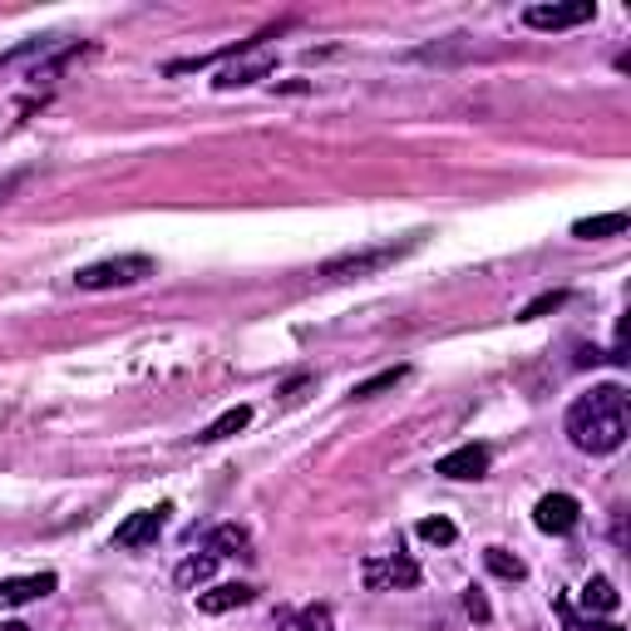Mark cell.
<instances>
[{"mask_svg": "<svg viewBox=\"0 0 631 631\" xmlns=\"http://www.w3.org/2000/svg\"><path fill=\"white\" fill-rule=\"evenodd\" d=\"M532 523H538L542 532H552V538H567L582 523V503L572 498V493H542L538 508H532Z\"/></svg>", "mask_w": 631, "mask_h": 631, "instance_id": "obj_7", "label": "cell"}, {"mask_svg": "<svg viewBox=\"0 0 631 631\" xmlns=\"http://www.w3.org/2000/svg\"><path fill=\"white\" fill-rule=\"evenodd\" d=\"M59 587L55 572H30V577H5L0 582V607H30V601L49 597Z\"/></svg>", "mask_w": 631, "mask_h": 631, "instance_id": "obj_10", "label": "cell"}, {"mask_svg": "<svg viewBox=\"0 0 631 631\" xmlns=\"http://www.w3.org/2000/svg\"><path fill=\"white\" fill-rule=\"evenodd\" d=\"M0 631H30L25 621H0Z\"/></svg>", "mask_w": 631, "mask_h": 631, "instance_id": "obj_24", "label": "cell"}, {"mask_svg": "<svg viewBox=\"0 0 631 631\" xmlns=\"http://www.w3.org/2000/svg\"><path fill=\"white\" fill-rule=\"evenodd\" d=\"M597 20V0H562V5H528L523 10V25L528 30H577Z\"/></svg>", "mask_w": 631, "mask_h": 631, "instance_id": "obj_5", "label": "cell"}, {"mask_svg": "<svg viewBox=\"0 0 631 631\" xmlns=\"http://www.w3.org/2000/svg\"><path fill=\"white\" fill-rule=\"evenodd\" d=\"M567 429L572 449L582 454H617L631 434V394L621 385H592L587 394L567 404Z\"/></svg>", "mask_w": 631, "mask_h": 631, "instance_id": "obj_1", "label": "cell"}, {"mask_svg": "<svg viewBox=\"0 0 631 631\" xmlns=\"http://www.w3.org/2000/svg\"><path fill=\"white\" fill-rule=\"evenodd\" d=\"M414 532H420L424 542H439V548H449V542L459 538V528H454L449 518H424V523H420V528H414Z\"/></svg>", "mask_w": 631, "mask_h": 631, "instance_id": "obj_22", "label": "cell"}, {"mask_svg": "<svg viewBox=\"0 0 631 631\" xmlns=\"http://www.w3.org/2000/svg\"><path fill=\"white\" fill-rule=\"evenodd\" d=\"M558 306H567V291H542V296H532V301L523 306V311H518V321H538V316L558 311Z\"/></svg>", "mask_w": 631, "mask_h": 631, "instance_id": "obj_21", "label": "cell"}, {"mask_svg": "<svg viewBox=\"0 0 631 631\" xmlns=\"http://www.w3.org/2000/svg\"><path fill=\"white\" fill-rule=\"evenodd\" d=\"M577 601H582V611H607V617L621 607L617 587H611L607 577H587V582H582V597Z\"/></svg>", "mask_w": 631, "mask_h": 631, "instance_id": "obj_16", "label": "cell"}, {"mask_svg": "<svg viewBox=\"0 0 631 631\" xmlns=\"http://www.w3.org/2000/svg\"><path fill=\"white\" fill-rule=\"evenodd\" d=\"M158 272L153 256L144 252H124V256H108V262H94V266H79L74 272V286L79 291H114V286H138Z\"/></svg>", "mask_w": 631, "mask_h": 631, "instance_id": "obj_3", "label": "cell"}, {"mask_svg": "<svg viewBox=\"0 0 631 631\" xmlns=\"http://www.w3.org/2000/svg\"><path fill=\"white\" fill-rule=\"evenodd\" d=\"M360 582L370 592H410L420 587V562L404 558V552H385V558H365Z\"/></svg>", "mask_w": 631, "mask_h": 631, "instance_id": "obj_4", "label": "cell"}, {"mask_svg": "<svg viewBox=\"0 0 631 631\" xmlns=\"http://www.w3.org/2000/svg\"><path fill=\"white\" fill-rule=\"evenodd\" d=\"M400 380H410V365H390V370H380V375H370V380H360L351 394H355V400H375V394L394 390Z\"/></svg>", "mask_w": 631, "mask_h": 631, "instance_id": "obj_17", "label": "cell"}, {"mask_svg": "<svg viewBox=\"0 0 631 631\" xmlns=\"http://www.w3.org/2000/svg\"><path fill=\"white\" fill-rule=\"evenodd\" d=\"M252 597H256V587H246V582H217V587L197 592V611H207V617H222V611L246 607Z\"/></svg>", "mask_w": 631, "mask_h": 631, "instance_id": "obj_11", "label": "cell"}, {"mask_svg": "<svg viewBox=\"0 0 631 631\" xmlns=\"http://www.w3.org/2000/svg\"><path fill=\"white\" fill-rule=\"evenodd\" d=\"M463 611H469L473 621H489V617H493V611H489V601H483V592H473V587L463 592Z\"/></svg>", "mask_w": 631, "mask_h": 631, "instance_id": "obj_23", "label": "cell"}, {"mask_svg": "<svg viewBox=\"0 0 631 631\" xmlns=\"http://www.w3.org/2000/svg\"><path fill=\"white\" fill-rule=\"evenodd\" d=\"M282 627L286 631H331V607H301V611H286L282 617Z\"/></svg>", "mask_w": 631, "mask_h": 631, "instance_id": "obj_18", "label": "cell"}, {"mask_svg": "<svg viewBox=\"0 0 631 631\" xmlns=\"http://www.w3.org/2000/svg\"><path fill=\"white\" fill-rule=\"evenodd\" d=\"M168 503H158V508H144V513H128L124 523H118L114 532V548H153L158 532L168 528Z\"/></svg>", "mask_w": 631, "mask_h": 631, "instance_id": "obj_8", "label": "cell"}, {"mask_svg": "<svg viewBox=\"0 0 631 631\" xmlns=\"http://www.w3.org/2000/svg\"><path fill=\"white\" fill-rule=\"evenodd\" d=\"M272 35H276V30H262V35H256V45H252V55L237 59L232 69H222V74H217V89H242V84H256V79L272 74L276 55L266 49V39H272Z\"/></svg>", "mask_w": 631, "mask_h": 631, "instance_id": "obj_6", "label": "cell"}, {"mask_svg": "<svg viewBox=\"0 0 631 631\" xmlns=\"http://www.w3.org/2000/svg\"><path fill=\"white\" fill-rule=\"evenodd\" d=\"M217 562H222V558H213V552H203V558H197V552H193V558H183V562H177V567H173V582H177V587H183V592L203 587V582H213Z\"/></svg>", "mask_w": 631, "mask_h": 631, "instance_id": "obj_15", "label": "cell"}, {"mask_svg": "<svg viewBox=\"0 0 631 631\" xmlns=\"http://www.w3.org/2000/svg\"><path fill=\"white\" fill-rule=\"evenodd\" d=\"M489 463H493L489 444H459V449H454V454H444V459L434 463V473H444V479H459V483H469V479H483V473H489Z\"/></svg>", "mask_w": 631, "mask_h": 631, "instance_id": "obj_9", "label": "cell"}, {"mask_svg": "<svg viewBox=\"0 0 631 631\" xmlns=\"http://www.w3.org/2000/svg\"><path fill=\"white\" fill-rule=\"evenodd\" d=\"M420 246H424V232L404 237V242L365 246V252H341V256H331V262L316 266V276H321V282H360V276H375V272H385V266H394V262H404V256H414Z\"/></svg>", "mask_w": 631, "mask_h": 631, "instance_id": "obj_2", "label": "cell"}, {"mask_svg": "<svg viewBox=\"0 0 631 631\" xmlns=\"http://www.w3.org/2000/svg\"><path fill=\"white\" fill-rule=\"evenodd\" d=\"M207 552L213 558H252V532L237 528V523H222V528L207 532Z\"/></svg>", "mask_w": 631, "mask_h": 631, "instance_id": "obj_13", "label": "cell"}, {"mask_svg": "<svg viewBox=\"0 0 631 631\" xmlns=\"http://www.w3.org/2000/svg\"><path fill=\"white\" fill-rule=\"evenodd\" d=\"M558 611H562V627L567 631H621L617 621H597V617H582L572 601H558Z\"/></svg>", "mask_w": 631, "mask_h": 631, "instance_id": "obj_20", "label": "cell"}, {"mask_svg": "<svg viewBox=\"0 0 631 631\" xmlns=\"http://www.w3.org/2000/svg\"><path fill=\"white\" fill-rule=\"evenodd\" d=\"M246 424H252V404H232V410H222L207 429H197L193 439L197 444H222V439H232V434H242Z\"/></svg>", "mask_w": 631, "mask_h": 631, "instance_id": "obj_12", "label": "cell"}, {"mask_svg": "<svg viewBox=\"0 0 631 631\" xmlns=\"http://www.w3.org/2000/svg\"><path fill=\"white\" fill-rule=\"evenodd\" d=\"M627 227H631L627 213H597V217H582V222H572V237L592 242V237H621Z\"/></svg>", "mask_w": 631, "mask_h": 631, "instance_id": "obj_14", "label": "cell"}, {"mask_svg": "<svg viewBox=\"0 0 631 631\" xmlns=\"http://www.w3.org/2000/svg\"><path fill=\"white\" fill-rule=\"evenodd\" d=\"M483 567H489L493 577H503V582H518V577H528V567H523V558H513L508 548H489V552H483Z\"/></svg>", "mask_w": 631, "mask_h": 631, "instance_id": "obj_19", "label": "cell"}]
</instances>
